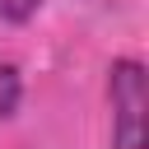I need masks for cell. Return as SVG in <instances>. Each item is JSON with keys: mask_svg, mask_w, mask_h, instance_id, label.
<instances>
[{"mask_svg": "<svg viewBox=\"0 0 149 149\" xmlns=\"http://www.w3.org/2000/svg\"><path fill=\"white\" fill-rule=\"evenodd\" d=\"M112 149H144L149 126V93H144V65L140 61H116L112 65Z\"/></svg>", "mask_w": 149, "mask_h": 149, "instance_id": "1", "label": "cell"}, {"mask_svg": "<svg viewBox=\"0 0 149 149\" xmlns=\"http://www.w3.org/2000/svg\"><path fill=\"white\" fill-rule=\"evenodd\" d=\"M19 93H23V84H19V70H14V65H0V116H14V107H19Z\"/></svg>", "mask_w": 149, "mask_h": 149, "instance_id": "2", "label": "cell"}, {"mask_svg": "<svg viewBox=\"0 0 149 149\" xmlns=\"http://www.w3.org/2000/svg\"><path fill=\"white\" fill-rule=\"evenodd\" d=\"M37 5H42V0H0V19H5V23H23V19L37 14Z\"/></svg>", "mask_w": 149, "mask_h": 149, "instance_id": "3", "label": "cell"}]
</instances>
